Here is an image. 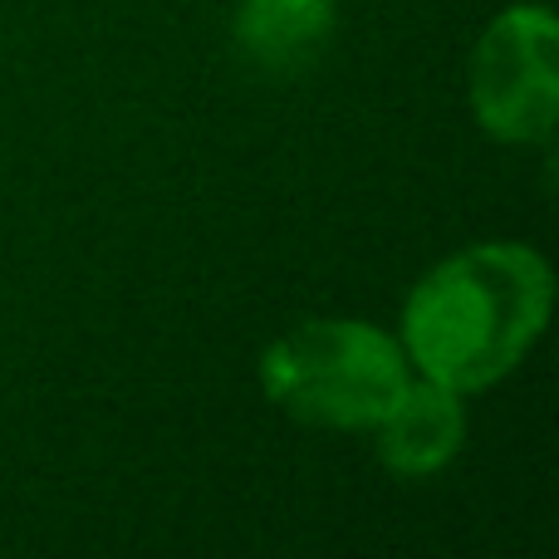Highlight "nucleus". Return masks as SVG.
Returning <instances> with one entry per match:
<instances>
[{
	"label": "nucleus",
	"instance_id": "obj_1",
	"mask_svg": "<svg viewBox=\"0 0 559 559\" xmlns=\"http://www.w3.org/2000/svg\"><path fill=\"white\" fill-rule=\"evenodd\" d=\"M555 275L540 251L486 241L447 255L403 305V354L417 373L452 393L501 383L545 334Z\"/></svg>",
	"mask_w": 559,
	"mask_h": 559
},
{
	"label": "nucleus",
	"instance_id": "obj_2",
	"mask_svg": "<svg viewBox=\"0 0 559 559\" xmlns=\"http://www.w3.org/2000/svg\"><path fill=\"white\" fill-rule=\"evenodd\" d=\"M261 383L280 413L309 427L364 432L407 388V354L364 319H305L261 358Z\"/></svg>",
	"mask_w": 559,
	"mask_h": 559
},
{
	"label": "nucleus",
	"instance_id": "obj_3",
	"mask_svg": "<svg viewBox=\"0 0 559 559\" xmlns=\"http://www.w3.org/2000/svg\"><path fill=\"white\" fill-rule=\"evenodd\" d=\"M472 114L496 143H550L559 118V25L550 5H511L472 55Z\"/></svg>",
	"mask_w": 559,
	"mask_h": 559
},
{
	"label": "nucleus",
	"instance_id": "obj_4",
	"mask_svg": "<svg viewBox=\"0 0 559 559\" xmlns=\"http://www.w3.org/2000/svg\"><path fill=\"white\" fill-rule=\"evenodd\" d=\"M373 432H378V456H383V466L393 476H432L466 442L462 393L432 383V378H423V383L407 378L403 397L388 407V417Z\"/></svg>",
	"mask_w": 559,
	"mask_h": 559
},
{
	"label": "nucleus",
	"instance_id": "obj_5",
	"mask_svg": "<svg viewBox=\"0 0 559 559\" xmlns=\"http://www.w3.org/2000/svg\"><path fill=\"white\" fill-rule=\"evenodd\" d=\"M334 35V0H241L236 45L265 74H295L314 64Z\"/></svg>",
	"mask_w": 559,
	"mask_h": 559
}]
</instances>
